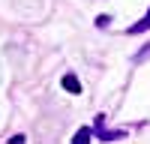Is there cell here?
Listing matches in <instances>:
<instances>
[{
	"label": "cell",
	"mask_w": 150,
	"mask_h": 144,
	"mask_svg": "<svg viewBox=\"0 0 150 144\" xmlns=\"http://www.w3.org/2000/svg\"><path fill=\"white\" fill-rule=\"evenodd\" d=\"M93 135H99L102 141H117V138L126 135V132H123V129H114V132L105 129V114H99V117H96V126H93Z\"/></svg>",
	"instance_id": "6da1fadb"
},
{
	"label": "cell",
	"mask_w": 150,
	"mask_h": 144,
	"mask_svg": "<svg viewBox=\"0 0 150 144\" xmlns=\"http://www.w3.org/2000/svg\"><path fill=\"white\" fill-rule=\"evenodd\" d=\"M60 84H63V90H66V93H72V96H78V93H81V81L75 78L72 72H66V75H63V81H60Z\"/></svg>",
	"instance_id": "7a4b0ae2"
},
{
	"label": "cell",
	"mask_w": 150,
	"mask_h": 144,
	"mask_svg": "<svg viewBox=\"0 0 150 144\" xmlns=\"http://www.w3.org/2000/svg\"><path fill=\"white\" fill-rule=\"evenodd\" d=\"M147 30H150V9H147V15H144L141 21L129 24V27H126V33H129V36H138V33H147Z\"/></svg>",
	"instance_id": "3957f363"
},
{
	"label": "cell",
	"mask_w": 150,
	"mask_h": 144,
	"mask_svg": "<svg viewBox=\"0 0 150 144\" xmlns=\"http://www.w3.org/2000/svg\"><path fill=\"white\" fill-rule=\"evenodd\" d=\"M90 138H93V129H90V126H81L78 132H75V138H72V141H75V144H81V141H90Z\"/></svg>",
	"instance_id": "277c9868"
}]
</instances>
